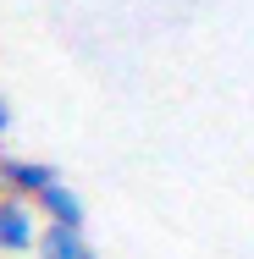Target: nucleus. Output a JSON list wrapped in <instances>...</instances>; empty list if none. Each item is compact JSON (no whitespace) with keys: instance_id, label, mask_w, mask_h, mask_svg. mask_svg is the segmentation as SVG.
Wrapping results in <instances>:
<instances>
[{"instance_id":"obj_1","label":"nucleus","mask_w":254,"mask_h":259,"mask_svg":"<svg viewBox=\"0 0 254 259\" xmlns=\"http://www.w3.org/2000/svg\"><path fill=\"white\" fill-rule=\"evenodd\" d=\"M55 182H61V171L45 165V160H28V155H6L0 149V199H39V193H50Z\"/></svg>"},{"instance_id":"obj_2","label":"nucleus","mask_w":254,"mask_h":259,"mask_svg":"<svg viewBox=\"0 0 254 259\" xmlns=\"http://www.w3.org/2000/svg\"><path fill=\"white\" fill-rule=\"evenodd\" d=\"M39 232L45 221L28 199H0V259H28L39 248Z\"/></svg>"},{"instance_id":"obj_3","label":"nucleus","mask_w":254,"mask_h":259,"mask_svg":"<svg viewBox=\"0 0 254 259\" xmlns=\"http://www.w3.org/2000/svg\"><path fill=\"white\" fill-rule=\"evenodd\" d=\"M33 209H39L45 226H72V232H83V221H89V209H83V199H78V188H66V182H55L50 193H39Z\"/></svg>"},{"instance_id":"obj_4","label":"nucleus","mask_w":254,"mask_h":259,"mask_svg":"<svg viewBox=\"0 0 254 259\" xmlns=\"http://www.w3.org/2000/svg\"><path fill=\"white\" fill-rule=\"evenodd\" d=\"M33 259H94V248H89V237L72 232V226H45Z\"/></svg>"},{"instance_id":"obj_5","label":"nucleus","mask_w":254,"mask_h":259,"mask_svg":"<svg viewBox=\"0 0 254 259\" xmlns=\"http://www.w3.org/2000/svg\"><path fill=\"white\" fill-rule=\"evenodd\" d=\"M6 133H11V100L0 94V138H6Z\"/></svg>"},{"instance_id":"obj_6","label":"nucleus","mask_w":254,"mask_h":259,"mask_svg":"<svg viewBox=\"0 0 254 259\" xmlns=\"http://www.w3.org/2000/svg\"><path fill=\"white\" fill-rule=\"evenodd\" d=\"M94 259H100V254H94Z\"/></svg>"}]
</instances>
